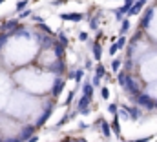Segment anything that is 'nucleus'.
Listing matches in <instances>:
<instances>
[{
	"instance_id": "1",
	"label": "nucleus",
	"mask_w": 157,
	"mask_h": 142,
	"mask_svg": "<svg viewBox=\"0 0 157 142\" xmlns=\"http://www.w3.org/2000/svg\"><path fill=\"white\" fill-rule=\"evenodd\" d=\"M135 100H137V106L139 107H144V109H148V111L155 109V102H154L152 97L146 95V93H139V95H135Z\"/></svg>"
},
{
	"instance_id": "2",
	"label": "nucleus",
	"mask_w": 157,
	"mask_h": 142,
	"mask_svg": "<svg viewBox=\"0 0 157 142\" xmlns=\"http://www.w3.org/2000/svg\"><path fill=\"white\" fill-rule=\"evenodd\" d=\"M64 86H66V80H64V78H57L55 84H53V88H51V95H53V97H59V95L62 93Z\"/></svg>"
},
{
	"instance_id": "3",
	"label": "nucleus",
	"mask_w": 157,
	"mask_h": 142,
	"mask_svg": "<svg viewBox=\"0 0 157 142\" xmlns=\"http://www.w3.org/2000/svg\"><path fill=\"white\" fill-rule=\"evenodd\" d=\"M60 18L62 20H70V22H82L84 20V15L82 13H62Z\"/></svg>"
},
{
	"instance_id": "4",
	"label": "nucleus",
	"mask_w": 157,
	"mask_h": 142,
	"mask_svg": "<svg viewBox=\"0 0 157 142\" xmlns=\"http://www.w3.org/2000/svg\"><path fill=\"white\" fill-rule=\"evenodd\" d=\"M90 102H91V99H90V97H86V95H84V97L78 100V113H80V115H86V113H90V111H88Z\"/></svg>"
},
{
	"instance_id": "5",
	"label": "nucleus",
	"mask_w": 157,
	"mask_h": 142,
	"mask_svg": "<svg viewBox=\"0 0 157 142\" xmlns=\"http://www.w3.org/2000/svg\"><path fill=\"white\" fill-rule=\"evenodd\" d=\"M148 0H135V4L130 7V11H128V17H132V15H139V11L144 7V4H146Z\"/></svg>"
},
{
	"instance_id": "6",
	"label": "nucleus",
	"mask_w": 157,
	"mask_h": 142,
	"mask_svg": "<svg viewBox=\"0 0 157 142\" xmlns=\"http://www.w3.org/2000/svg\"><path fill=\"white\" fill-rule=\"evenodd\" d=\"M51 113H53V106H48L46 109H44V115H42L39 120H37V126H35V128H42V126L46 124V120L51 117Z\"/></svg>"
},
{
	"instance_id": "7",
	"label": "nucleus",
	"mask_w": 157,
	"mask_h": 142,
	"mask_svg": "<svg viewBox=\"0 0 157 142\" xmlns=\"http://www.w3.org/2000/svg\"><path fill=\"white\" fill-rule=\"evenodd\" d=\"M99 124H101V131H102V135H104L106 139H110V137H112V128H110V124H108L104 118H99Z\"/></svg>"
},
{
	"instance_id": "8",
	"label": "nucleus",
	"mask_w": 157,
	"mask_h": 142,
	"mask_svg": "<svg viewBox=\"0 0 157 142\" xmlns=\"http://www.w3.org/2000/svg\"><path fill=\"white\" fill-rule=\"evenodd\" d=\"M152 17H154V9H146V15H144V17L141 18V22H139L143 29H146V28L150 26V18H152Z\"/></svg>"
},
{
	"instance_id": "9",
	"label": "nucleus",
	"mask_w": 157,
	"mask_h": 142,
	"mask_svg": "<svg viewBox=\"0 0 157 142\" xmlns=\"http://www.w3.org/2000/svg\"><path fill=\"white\" fill-rule=\"evenodd\" d=\"M124 88L132 93V95H139V89H137V86H135V82L128 77V80H126V84H124Z\"/></svg>"
},
{
	"instance_id": "10",
	"label": "nucleus",
	"mask_w": 157,
	"mask_h": 142,
	"mask_svg": "<svg viewBox=\"0 0 157 142\" xmlns=\"http://www.w3.org/2000/svg\"><path fill=\"white\" fill-rule=\"evenodd\" d=\"M33 133H35V126H26V128L22 129V133H20V139H22V140H28Z\"/></svg>"
},
{
	"instance_id": "11",
	"label": "nucleus",
	"mask_w": 157,
	"mask_h": 142,
	"mask_svg": "<svg viewBox=\"0 0 157 142\" xmlns=\"http://www.w3.org/2000/svg\"><path fill=\"white\" fill-rule=\"evenodd\" d=\"M64 47L66 46H62L60 42H53V49H55V57L57 58H62L64 57Z\"/></svg>"
},
{
	"instance_id": "12",
	"label": "nucleus",
	"mask_w": 157,
	"mask_h": 142,
	"mask_svg": "<svg viewBox=\"0 0 157 142\" xmlns=\"http://www.w3.org/2000/svg\"><path fill=\"white\" fill-rule=\"evenodd\" d=\"M110 128H112V131H113L115 135H119V133H121V126H119V113H115V115H113V120H112Z\"/></svg>"
},
{
	"instance_id": "13",
	"label": "nucleus",
	"mask_w": 157,
	"mask_h": 142,
	"mask_svg": "<svg viewBox=\"0 0 157 142\" xmlns=\"http://www.w3.org/2000/svg\"><path fill=\"white\" fill-rule=\"evenodd\" d=\"M128 109H130V118L132 120H139L143 117V111L139 107H128Z\"/></svg>"
},
{
	"instance_id": "14",
	"label": "nucleus",
	"mask_w": 157,
	"mask_h": 142,
	"mask_svg": "<svg viewBox=\"0 0 157 142\" xmlns=\"http://www.w3.org/2000/svg\"><path fill=\"white\" fill-rule=\"evenodd\" d=\"M82 93L86 95V97H93V86H91V82H86L84 86H82Z\"/></svg>"
},
{
	"instance_id": "15",
	"label": "nucleus",
	"mask_w": 157,
	"mask_h": 142,
	"mask_svg": "<svg viewBox=\"0 0 157 142\" xmlns=\"http://www.w3.org/2000/svg\"><path fill=\"white\" fill-rule=\"evenodd\" d=\"M49 71H57V73H62V71H64V62H62V58H59V62H55L53 66H49Z\"/></svg>"
},
{
	"instance_id": "16",
	"label": "nucleus",
	"mask_w": 157,
	"mask_h": 142,
	"mask_svg": "<svg viewBox=\"0 0 157 142\" xmlns=\"http://www.w3.org/2000/svg\"><path fill=\"white\" fill-rule=\"evenodd\" d=\"M101 51H102V49H101V44L95 42V44H93V58H95V60H101V55H102Z\"/></svg>"
},
{
	"instance_id": "17",
	"label": "nucleus",
	"mask_w": 157,
	"mask_h": 142,
	"mask_svg": "<svg viewBox=\"0 0 157 142\" xmlns=\"http://www.w3.org/2000/svg\"><path fill=\"white\" fill-rule=\"evenodd\" d=\"M119 117H122V118H126V120H130V109H128V107L126 106H121L119 107Z\"/></svg>"
},
{
	"instance_id": "18",
	"label": "nucleus",
	"mask_w": 157,
	"mask_h": 142,
	"mask_svg": "<svg viewBox=\"0 0 157 142\" xmlns=\"http://www.w3.org/2000/svg\"><path fill=\"white\" fill-rule=\"evenodd\" d=\"M121 24H122V26H121V35H126L128 29H130V18H124Z\"/></svg>"
},
{
	"instance_id": "19",
	"label": "nucleus",
	"mask_w": 157,
	"mask_h": 142,
	"mask_svg": "<svg viewBox=\"0 0 157 142\" xmlns=\"http://www.w3.org/2000/svg\"><path fill=\"white\" fill-rule=\"evenodd\" d=\"M135 4V0H124V6L121 7V11L124 13V15H128V11H130V7Z\"/></svg>"
},
{
	"instance_id": "20",
	"label": "nucleus",
	"mask_w": 157,
	"mask_h": 142,
	"mask_svg": "<svg viewBox=\"0 0 157 142\" xmlns=\"http://www.w3.org/2000/svg\"><path fill=\"white\" fill-rule=\"evenodd\" d=\"M17 24H18L17 20H9V22H6V24L2 26V31H7V29H15V28H17Z\"/></svg>"
},
{
	"instance_id": "21",
	"label": "nucleus",
	"mask_w": 157,
	"mask_h": 142,
	"mask_svg": "<svg viewBox=\"0 0 157 142\" xmlns=\"http://www.w3.org/2000/svg\"><path fill=\"white\" fill-rule=\"evenodd\" d=\"M110 68H112V71H113V73H115V71H119V68H121V58H113Z\"/></svg>"
},
{
	"instance_id": "22",
	"label": "nucleus",
	"mask_w": 157,
	"mask_h": 142,
	"mask_svg": "<svg viewBox=\"0 0 157 142\" xmlns=\"http://www.w3.org/2000/svg\"><path fill=\"white\" fill-rule=\"evenodd\" d=\"M117 80H119V84H121V86H124V84H126V80H128V75H126V73H119Z\"/></svg>"
},
{
	"instance_id": "23",
	"label": "nucleus",
	"mask_w": 157,
	"mask_h": 142,
	"mask_svg": "<svg viewBox=\"0 0 157 142\" xmlns=\"http://www.w3.org/2000/svg\"><path fill=\"white\" fill-rule=\"evenodd\" d=\"M104 73H106V68H104L102 64H99V66L95 68V75H99V77H104Z\"/></svg>"
},
{
	"instance_id": "24",
	"label": "nucleus",
	"mask_w": 157,
	"mask_h": 142,
	"mask_svg": "<svg viewBox=\"0 0 157 142\" xmlns=\"http://www.w3.org/2000/svg\"><path fill=\"white\" fill-rule=\"evenodd\" d=\"M59 42H60L62 46H68V42H70V40H68V36L64 35V33H59Z\"/></svg>"
},
{
	"instance_id": "25",
	"label": "nucleus",
	"mask_w": 157,
	"mask_h": 142,
	"mask_svg": "<svg viewBox=\"0 0 157 142\" xmlns=\"http://www.w3.org/2000/svg\"><path fill=\"white\" fill-rule=\"evenodd\" d=\"M82 77H84V69H77V71H75V77H73V78H75V80H77L78 84H80Z\"/></svg>"
},
{
	"instance_id": "26",
	"label": "nucleus",
	"mask_w": 157,
	"mask_h": 142,
	"mask_svg": "<svg viewBox=\"0 0 157 142\" xmlns=\"http://www.w3.org/2000/svg\"><path fill=\"white\" fill-rule=\"evenodd\" d=\"M101 95H102V99L106 100V99H110V89L104 86V88H101Z\"/></svg>"
},
{
	"instance_id": "27",
	"label": "nucleus",
	"mask_w": 157,
	"mask_h": 142,
	"mask_svg": "<svg viewBox=\"0 0 157 142\" xmlns=\"http://www.w3.org/2000/svg\"><path fill=\"white\" fill-rule=\"evenodd\" d=\"M124 46H126V36L121 35V36H119V40H117V47L121 49V47H124Z\"/></svg>"
},
{
	"instance_id": "28",
	"label": "nucleus",
	"mask_w": 157,
	"mask_h": 142,
	"mask_svg": "<svg viewBox=\"0 0 157 142\" xmlns=\"http://www.w3.org/2000/svg\"><path fill=\"white\" fill-rule=\"evenodd\" d=\"M28 6V0H20V2H17V11H20V9H24Z\"/></svg>"
},
{
	"instance_id": "29",
	"label": "nucleus",
	"mask_w": 157,
	"mask_h": 142,
	"mask_svg": "<svg viewBox=\"0 0 157 142\" xmlns=\"http://www.w3.org/2000/svg\"><path fill=\"white\" fill-rule=\"evenodd\" d=\"M42 42H44V47H48V46H53V40H51L49 36H42Z\"/></svg>"
},
{
	"instance_id": "30",
	"label": "nucleus",
	"mask_w": 157,
	"mask_h": 142,
	"mask_svg": "<svg viewBox=\"0 0 157 142\" xmlns=\"http://www.w3.org/2000/svg\"><path fill=\"white\" fill-rule=\"evenodd\" d=\"M91 86H93V88L101 86V77H99V75H95V77H93V80H91Z\"/></svg>"
},
{
	"instance_id": "31",
	"label": "nucleus",
	"mask_w": 157,
	"mask_h": 142,
	"mask_svg": "<svg viewBox=\"0 0 157 142\" xmlns=\"http://www.w3.org/2000/svg\"><path fill=\"white\" fill-rule=\"evenodd\" d=\"M108 111H110L112 115H115V113L119 111V106L117 104H110V106H108Z\"/></svg>"
},
{
	"instance_id": "32",
	"label": "nucleus",
	"mask_w": 157,
	"mask_h": 142,
	"mask_svg": "<svg viewBox=\"0 0 157 142\" xmlns=\"http://www.w3.org/2000/svg\"><path fill=\"white\" fill-rule=\"evenodd\" d=\"M117 51H119L117 44H112V46H110V55H112V57H115V53H117Z\"/></svg>"
},
{
	"instance_id": "33",
	"label": "nucleus",
	"mask_w": 157,
	"mask_h": 142,
	"mask_svg": "<svg viewBox=\"0 0 157 142\" xmlns=\"http://www.w3.org/2000/svg\"><path fill=\"white\" fill-rule=\"evenodd\" d=\"M7 42V35H0V49H2V46Z\"/></svg>"
},
{
	"instance_id": "34",
	"label": "nucleus",
	"mask_w": 157,
	"mask_h": 142,
	"mask_svg": "<svg viewBox=\"0 0 157 142\" xmlns=\"http://www.w3.org/2000/svg\"><path fill=\"white\" fill-rule=\"evenodd\" d=\"M150 140H152V137H143V139H135L132 142H150Z\"/></svg>"
},
{
	"instance_id": "35",
	"label": "nucleus",
	"mask_w": 157,
	"mask_h": 142,
	"mask_svg": "<svg viewBox=\"0 0 157 142\" xmlns=\"http://www.w3.org/2000/svg\"><path fill=\"white\" fill-rule=\"evenodd\" d=\"M29 15H31V9H26V11L20 13V18H26V17H29Z\"/></svg>"
},
{
	"instance_id": "36",
	"label": "nucleus",
	"mask_w": 157,
	"mask_h": 142,
	"mask_svg": "<svg viewBox=\"0 0 157 142\" xmlns=\"http://www.w3.org/2000/svg\"><path fill=\"white\" fill-rule=\"evenodd\" d=\"M78 40H80V42H86V40H88V33H80V35H78Z\"/></svg>"
},
{
	"instance_id": "37",
	"label": "nucleus",
	"mask_w": 157,
	"mask_h": 142,
	"mask_svg": "<svg viewBox=\"0 0 157 142\" xmlns=\"http://www.w3.org/2000/svg\"><path fill=\"white\" fill-rule=\"evenodd\" d=\"M90 28H91V29H97V17H95V18H91V24H90Z\"/></svg>"
},
{
	"instance_id": "38",
	"label": "nucleus",
	"mask_w": 157,
	"mask_h": 142,
	"mask_svg": "<svg viewBox=\"0 0 157 142\" xmlns=\"http://www.w3.org/2000/svg\"><path fill=\"white\" fill-rule=\"evenodd\" d=\"M73 97H75V91H70V95H68V100H66V104H70V102L73 100Z\"/></svg>"
},
{
	"instance_id": "39",
	"label": "nucleus",
	"mask_w": 157,
	"mask_h": 142,
	"mask_svg": "<svg viewBox=\"0 0 157 142\" xmlns=\"http://www.w3.org/2000/svg\"><path fill=\"white\" fill-rule=\"evenodd\" d=\"M4 142H24L20 137H15V139H7V140H4Z\"/></svg>"
},
{
	"instance_id": "40",
	"label": "nucleus",
	"mask_w": 157,
	"mask_h": 142,
	"mask_svg": "<svg viewBox=\"0 0 157 142\" xmlns=\"http://www.w3.org/2000/svg\"><path fill=\"white\" fill-rule=\"evenodd\" d=\"M26 142H39V137H37V135H31V137H29Z\"/></svg>"
},
{
	"instance_id": "41",
	"label": "nucleus",
	"mask_w": 157,
	"mask_h": 142,
	"mask_svg": "<svg viewBox=\"0 0 157 142\" xmlns=\"http://www.w3.org/2000/svg\"><path fill=\"white\" fill-rule=\"evenodd\" d=\"M122 17H124V13H122L121 9H117V11H115V18H122Z\"/></svg>"
},
{
	"instance_id": "42",
	"label": "nucleus",
	"mask_w": 157,
	"mask_h": 142,
	"mask_svg": "<svg viewBox=\"0 0 157 142\" xmlns=\"http://www.w3.org/2000/svg\"><path fill=\"white\" fill-rule=\"evenodd\" d=\"M62 2H64V0H53V2H51V6H60Z\"/></svg>"
},
{
	"instance_id": "43",
	"label": "nucleus",
	"mask_w": 157,
	"mask_h": 142,
	"mask_svg": "<svg viewBox=\"0 0 157 142\" xmlns=\"http://www.w3.org/2000/svg\"><path fill=\"white\" fill-rule=\"evenodd\" d=\"M91 64H93L91 60H86V69H91Z\"/></svg>"
},
{
	"instance_id": "44",
	"label": "nucleus",
	"mask_w": 157,
	"mask_h": 142,
	"mask_svg": "<svg viewBox=\"0 0 157 142\" xmlns=\"http://www.w3.org/2000/svg\"><path fill=\"white\" fill-rule=\"evenodd\" d=\"M78 128H80V129H86V128H88V126H86V124H84V122H78Z\"/></svg>"
},
{
	"instance_id": "45",
	"label": "nucleus",
	"mask_w": 157,
	"mask_h": 142,
	"mask_svg": "<svg viewBox=\"0 0 157 142\" xmlns=\"http://www.w3.org/2000/svg\"><path fill=\"white\" fill-rule=\"evenodd\" d=\"M62 142H70V139H64V140H62Z\"/></svg>"
},
{
	"instance_id": "46",
	"label": "nucleus",
	"mask_w": 157,
	"mask_h": 142,
	"mask_svg": "<svg viewBox=\"0 0 157 142\" xmlns=\"http://www.w3.org/2000/svg\"><path fill=\"white\" fill-rule=\"evenodd\" d=\"M4 2H6V0H0V6H2V4H4Z\"/></svg>"
},
{
	"instance_id": "47",
	"label": "nucleus",
	"mask_w": 157,
	"mask_h": 142,
	"mask_svg": "<svg viewBox=\"0 0 157 142\" xmlns=\"http://www.w3.org/2000/svg\"><path fill=\"white\" fill-rule=\"evenodd\" d=\"M78 140H80V139H77V140H70V142H78Z\"/></svg>"
},
{
	"instance_id": "48",
	"label": "nucleus",
	"mask_w": 157,
	"mask_h": 142,
	"mask_svg": "<svg viewBox=\"0 0 157 142\" xmlns=\"http://www.w3.org/2000/svg\"><path fill=\"white\" fill-rule=\"evenodd\" d=\"M78 142H86V140H84V139H80V140H78Z\"/></svg>"
},
{
	"instance_id": "49",
	"label": "nucleus",
	"mask_w": 157,
	"mask_h": 142,
	"mask_svg": "<svg viewBox=\"0 0 157 142\" xmlns=\"http://www.w3.org/2000/svg\"><path fill=\"white\" fill-rule=\"evenodd\" d=\"M155 109H157V100H155Z\"/></svg>"
},
{
	"instance_id": "50",
	"label": "nucleus",
	"mask_w": 157,
	"mask_h": 142,
	"mask_svg": "<svg viewBox=\"0 0 157 142\" xmlns=\"http://www.w3.org/2000/svg\"><path fill=\"white\" fill-rule=\"evenodd\" d=\"M0 142H4V140H2V139H0Z\"/></svg>"
},
{
	"instance_id": "51",
	"label": "nucleus",
	"mask_w": 157,
	"mask_h": 142,
	"mask_svg": "<svg viewBox=\"0 0 157 142\" xmlns=\"http://www.w3.org/2000/svg\"><path fill=\"white\" fill-rule=\"evenodd\" d=\"M121 142H126V140H121Z\"/></svg>"
}]
</instances>
